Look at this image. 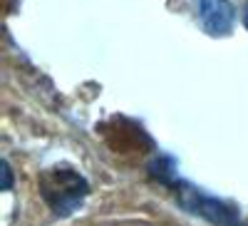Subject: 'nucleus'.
<instances>
[{
  "mask_svg": "<svg viewBox=\"0 0 248 226\" xmlns=\"http://www.w3.org/2000/svg\"><path fill=\"white\" fill-rule=\"evenodd\" d=\"M243 23H246V28H248V0H246V10H243Z\"/></svg>",
  "mask_w": 248,
  "mask_h": 226,
  "instance_id": "nucleus-4",
  "label": "nucleus"
},
{
  "mask_svg": "<svg viewBox=\"0 0 248 226\" xmlns=\"http://www.w3.org/2000/svg\"><path fill=\"white\" fill-rule=\"evenodd\" d=\"M201 23L211 35H226L233 25V5L229 0H201Z\"/></svg>",
  "mask_w": 248,
  "mask_h": 226,
  "instance_id": "nucleus-2",
  "label": "nucleus"
},
{
  "mask_svg": "<svg viewBox=\"0 0 248 226\" xmlns=\"http://www.w3.org/2000/svg\"><path fill=\"white\" fill-rule=\"evenodd\" d=\"M47 189H57V196L50 199V204L55 207V211H70L72 207L82 201V196L87 194V184L82 177H77L75 172L67 169H55L45 177L43 192Z\"/></svg>",
  "mask_w": 248,
  "mask_h": 226,
  "instance_id": "nucleus-1",
  "label": "nucleus"
},
{
  "mask_svg": "<svg viewBox=\"0 0 248 226\" xmlns=\"http://www.w3.org/2000/svg\"><path fill=\"white\" fill-rule=\"evenodd\" d=\"M3 177H5V181H3V189H10V181H13V177H10V167H8V161H3Z\"/></svg>",
  "mask_w": 248,
  "mask_h": 226,
  "instance_id": "nucleus-3",
  "label": "nucleus"
}]
</instances>
